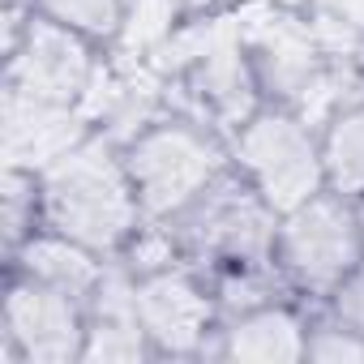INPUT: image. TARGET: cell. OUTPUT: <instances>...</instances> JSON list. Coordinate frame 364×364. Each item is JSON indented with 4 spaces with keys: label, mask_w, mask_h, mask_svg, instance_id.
I'll use <instances>...</instances> for the list:
<instances>
[{
    "label": "cell",
    "mask_w": 364,
    "mask_h": 364,
    "mask_svg": "<svg viewBox=\"0 0 364 364\" xmlns=\"http://www.w3.org/2000/svg\"><path fill=\"white\" fill-rule=\"evenodd\" d=\"M120 150L133 176L141 215L150 223H167L171 215H180L232 167L215 129H206L193 116H159Z\"/></svg>",
    "instance_id": "2"
},
{
    "label": "cell",
    "mask_w": 364,
    "mask_h": 364,
    "mask_svg": "<svg viewBox=\"0 0 364 364\" xmlns=\"http://www.w3.org/2000/svg\"><path fill=\"white\" fill-rule=\"evenodd\" d=\"M317 9H326L330 18H338L343 26H351L355 35H364V0H313Z\"/></svg>",
    "instance_id": "19"
},
{
    "label": "cell",
    "mask_w": 364,
    "mask_h": 364,
    "mask_svg": "<svg viewBox=\"0 0 364 364\" xmlns=\"http://www.w3.org/2000/svg\"><path fill=\"white\" fill-rule=\"evenodd\" d=\"M35 9L82 31L86 39H116L124 22V0H35Z\"/></svg>",
    "instance_id": "16"
},
{
    "label": "cell",
    "mask_w": 364,
    "mask_h": 364,
    "mask_svg": "<svg viewBox=\"0 0 364 364\" xmlns=\"http://www.w3.org/2000/svg\"><path fill=\"white\" fill-rule=\"evenodd\" d=\"M360 228H364V198H360Z\"/></svg>",
    "instance_id": "22"
},
{
    "label": "cell",
    "mask_w": 364,
    "mask_h": 364,
    "mask_svg": "<svg viewBox=\"0 0 364 364\" xmlns=\"http://www.w3.org/2000/svg\"><path fill=\"white\" fill-rule=\"evenodd\" d=\"M43 219V185L35 171L5 167V189H0V228H5V249L9 257L39 232Z\"/></svg>",
    "instance_id": "15"
},
{
    "label": "cell",
    "mask_w": 364,
    "mask_h": 364,
    "mask_svg": "<svg viewBox=\"0 0 364 364\" xmlns=\"http://www.w3.org/2000/svg\"><path fill=\"white\" fill-rule=\"evenodd\" d=\"M304 360H317V364H364V334L355 326H347L343 317L326 313V317L309 321Z\"/></svg>",
    "instance_id": "17"
},
{
    "label": "cell",
    "mask_w": 364,
    "mask_h": 364,
    "mask_svg": "<svg viewBox=\"0 0 364 364\" xmlns=\"http://www.w3.org/2000/svg\"><path fill=\"white\" fill-rule=\"evenodd\" d=\"M95 39H86L82 31L48 18V14H31L22 39L5 52L9 56V73H5V86H18L35 99H48V103H69V107H82L95 73H99V60L90 52Z\"/></svg>",
    "instance_id": "7"
},
{
    "label": "cell",
    "mask_w": 364,
    "mask_h": 364,
    "mask_svg": "<svg viewBox=\"0 0 364 364\" xmlns=\"http://www.w3.org/2000/svg\"><path fill=\"white\" fill-rule=\"evenodd\" d=\"M154 343L137 317V274L124 262H107L103 283L86 300V347L82 360H150Z\"/></svg>",
    "instance_id": "10"
},
{
    "label": "cell",
    "mask_w": 364,
    "mask_h": 364,
    "mask_svg": "<svg viewBox=\"0 0 364 364\" xmlns=\"http://www.w3.org/2000/svg\"><path fill=\"white\" fill-rule=\"evenodd\" d=\"M137 317L154 343V355H215L219 296L185 266H167L137 279Z\"/></svg>",
    "instance_id": "8"
},
{
    "label": "cell",
    "mask_w": 364,
    "mask_h": 364,
    "mask_svg": "<svg viewBox=\"0 0 364 364\" xmlns=\"http://www.w3.org/2000/svg\"><path fill=\"white\" fill-rule=\"evenodd\" d=\"M206 5H210V0H189V9H193V14H198V9H206Z\"/></svg>",
    "instance_id": "21"
},
{
    "label": "cell",
    "mask_w": 364,
    "mask_h": 364,
    "mask_svg": "<svg viewBox=\"0 0 364 364\" xmlns=\"http://www.w3.org/2000/svg\"><path fill=\"white\" fill-rule=\"evenodd\" d=\"M167 228L176 232L185 257L228 270L274 262L279 210L257 193V185L240 167H228L210 189H202L180 215H171Z\"/></svg>",
    "instance_id": "3"
},
{
    "label": "cell",
    "mask_w": 364,
    "mask_h": 364,
    "mask_svg": "<svg viewBox=\"0 0 364 364\" xmlns=\"http://www.w3.org/2000/svg\"><path fill=\"white\" fill-rule=\"evenodd\" d=\"M304 343H309V321L291 304L274 300V304L223 317L215 355L257 360V364H291V360H304Z\"/></svg>",
    "instance_id": "11"
},
{
    "label": "cell",
    "mask_w": 364,
    "mask_h": 364,
    "mask_svg": "<svg viewBox=\"0 0 364 364\" xmlns=\"http://www.w3.org/2000/svg\"><path fill=\"white\" fill-rule=\"evenodd\" d=\"M39 185L43 228L65 232L103 257H116L146 223L133 176L124 167V150L103 133H90L77 150L56 159L39 176Z\"/></svg>",
    "instance_id": "1"
},
{
    "label": "cell",
    "mask_w": 364,
    "mask_h": 364,
    "mask_svg": "<svg viewBox=\"0 0 364 364\" xmlns=\"http://www.w3.org/2000/svg\"><path fill=\"white\" fill-rule=\"evenodd\" d=\"M86 347V300L14 274L0 321V360L5 364H69Z\"/></svg>",
    "instance_id": "6"
},
{
    "label": "cell",
    "mask_w": 364,
    "mask_h": 364,
    "mask_svg": "<svg viewBox=\"0 0 364 364\" xmlns=\"http://www.w3.org/2000/svg\"><path fill=\"white\" fill-rule=\"evenodd\" d=\"M90 133L95 124L86 120L82 107L35 99L18 86H5V95H0V154H5V167L43 176L56 159L77 150Z\"/></svg>",
    "instance_id": "9"
},
{
    "label": "cell",
    "mask_w": 364,
    "mask_h": 364,
    "mask_svg": "<svg viewBox=\"0 0 364 364\" xmlns=\"http://www.w3.org/2000/svg\"><path fill=\"white\" fill-rule=\"evenodd\" d=\"M14 266H18V274L39 279V283H48V287H60V291H69V296H77V300H90L95 287H99L103 274H107V257H103V253H95V249H86L82 240H73V236H65V232H52V228L35 232V236L14 253Z\"/></svg>",
    "instance_id": "12"
},
{
    "label": "cell",
    "mask_w": 364,
    "mask_h": 364,
    "mask_svg": "<svg viewBox=\"0 0 364 364\" xmlns=\"http://www.w3.org/2000/svg\"><path fill=\"white\" fill-rule=\"evenodd\" d=\"M232 163L257 185V193L279 210H296L313 193L326 189L321 133L309 129L287 107H257L232 133Z\"/></svg>",
    "instance_id": "5"
},
{
    "label": "cell",
    "mask_w": 364,
    "mask_h": 364,
    "mask_svg": "<svg viewBox=\"0 0 364 364\" xmlns=\"http://www.w3.org/2000/svg\"><path fill=\"white\" fill-rule=\"evenodd\" d=\"M351 60H355V69L364 73V39H360V48H355V56H351Z\"/></svg>",
    "instance_id": "20"
},
{
    "label": "cell",
    "mask_w": 364,
    "mask_h": 364,
    "mask_svg": "<svg viewBox=\"0 0 364 364\" xmlns=\"http://www.w3.org/2000/svg\"><path fill=\"white\" fill-rule=\"evenodd\" d=\"M274 262L283 279H291L296 287L330 296L355 266H364L360 202L347 193L321 189L296 210L279 215Z\"/></svg>",
    "instance_id": "4"
},
{
    "label": "cell",
    "mask_w": 364,
    "mask_h": 364,
    "mask_svg": "<svg viewBox=\"0 0 364 364\" xmlns=\"http://www.w3.org/2000/svg\"><path fill=\"white\" fill-rule=\"evenodd\" d=\"M321 163L326 189L364 198V95H355L326 129H321Z\"/></svg>",
    "instance_id": "13"
},
{
    "label": "cell",
    "mask_w": 364,
    "mask_h": 364,
    "mask_svg": "<svg viewBox=\"0 0 364 364\" xmlns=\"http://www.w3.org/2000/svg\"><path fill=\"white\" fill-rule=\"evenodd\" d=\"M185 14H193L189 0H124V22L116 35L120 56L146 60L154 48L167 43V35L185 22Z\"/></svg>",
    "instance_id": "14"
},
{
    "label": "cell",
    "mask_w": 364,
    "mask_h": 364,
    "mask_svg": "<svg viewBox=\"0 0 364 364\" xmlns=\"http://www.w3.org/2000/svg\"><path fill=\"white\" fill-rule=\"evenodd\" d=\"M330 313L343 317L347 326H355L364 334V266H355L334 291H330Z\"/></svg>",
    "instance_id": "18"
}]
</instances>
